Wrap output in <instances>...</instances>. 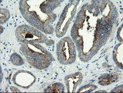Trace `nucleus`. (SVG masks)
Returning a JSON list of instances; mask_svg holds the SVG:
<instances>
[{"label":"nucleus","mask_w":123,"mask_h":93,"mask_svg":"<svg viewBox=\"0 0 123 93\" xmlns=\"http://www.w3.org/2000/svg\"><path fill=\"white\" fill-rule=\"evenodd\" d=\"M117 79L118 75L117 73H105L99 78L98 83L101 85L105 86L115 82Z\"/></svg>","instance_id":"6e6552de"},{"label":"nucleus","mask_w":123,"mask_h":93,"mask_svg":"<svg viewBox=\"0 0 123 93\" xmlns=\"http://www.w3.org/2000/svg\"><path fill=\"white\" fill-rule=\"evenodd\" d=\"M97 87L96 85L89 84L82 86L78 92H90L95 90Z\"/></svg>","instance_id":"f8f14e48"},{"label":"nucleus","mask_w":123,"mask_h":93,"mask_svg":"<svg viewBox=\"0 0 123 93\" xmlns=\"http://www.w3.org/2000/svg\"><path fill=\"white\" fill-rule=\"evenodd\" d=\"M65 86L61 83H55L50 85V86L44 90V92H64Z\"/></svg>","instance_id":"1a4fd4ad"},{"label":"nucleus","mask_w":123,"mask_h":93,"mask_svg":"<svg viewBox=\"0 0 123 93\" xmlns=\"http://www.w3.org/2000/svg\"><path fill=\"white\" fill-rule=\"evenodd\" d=\"M12 87L13 88V89L12 88H11V90L12 91V92H20V91L17 88L15 87H13L12 86Z\"/></svg>","instance_id":"2eb2a0df"},{"label":"nucleus","mask_w":123,"mask_h":93,"mask_svg":"<svg viewBox=\"0 0 123 93\" xmlns=\"http://www.w3.org/2000/svg\"><path fill=\"white\" fill-rule=\"evenodd\" d=\"M15 35L19 42L24 43H46L47 36L33 27L22 25L15 30Z\"/></svg>","instance_id":"20e7f679"},{"label":"nucleus","mask_w":123,"mask_h":93,"mask_svg":"<svg viewBox=\"0 0 123 93\" xmlns=\"http://www.w3.org/2000/svg\"><path fill=\"white\" fill-rule=\"evenodd\" d=\"M83 75L80 72L72 73L65 77V83L68 92H75L77 86L82 82Z\"/></svg>","instance_id":"423d86ee"},{"label":"nucleus","mask_w":123,"mask_h":93,"mask_svg":"<svg viewBox=\"0 0 123 93\" xmlns=\"http://www.w3.org/2000/svg\"><path fill=\"white\" fill-rule=\"evenodd\" d=\"M79 1L80 0H72L65 7L56 27L55 32L58 37H61L66 33L75 15Z\"/></svg>","instance_id":"39448f33"},{"label":"nucleus","mask_w":123,"mask_h":93,"mask_svg":"<svg viewBox=\"0 0 123 93\" xmlns=\"http://www.w3.org/2000/svg\"><path fill=\"white\" fill-rule=\"evenodd\" d=\"M111 92H123V85L117 86L111 90Z\"/></svg>","instance_id":"4468645a"},{"label":"nucleus","mask_w":123,"mask_h":93,"mask_svg":"<svg viewBox=\"0 0 123 93\" xmlns=\"http://www.w3.org/2000/svg\"><path fill=\"white\" fill-rule=\"evenodd\" d=\"M10 17L9 10L7 8H1L0 9V24L6 22Z\"/></svg>","instance_id":"9b49d317"},{"label":"nucleus","mask_w":123,"mask_h":93,"mask_svg":"<svg viewBox=\"0 0 123 93\" xmlns=\"http://www.w3.org/2000/svg\"><path fill=\"white\" fill-rule=\"evenodd\" d=\"M57 55L58 60L63 65L71 64L75 61L76 48L70 37H64L59 41L57 45Z\"/></svg>","instance_id":"7ed1b4c3"},{"label":"nucleus","mask_w":123,"mask_h":93,"mask_svg":"<svg viewBox=\"0 0 123 93\" xmlns=\"http://www.w3.org/2000/svg\"><path fill=\"white\" fill-rule=\"evenodd\" d=\"M20 50L28 62L38 69H46L53 60L51 53L37 43H22Z\"/></svg>","instance_id":"f03ea898"},{"label":"nucleus","mask_w":123,"mask_h":93,"mask_svg":"<svg viewBox=\"0 0 123 93\" xmlns=\"http://www.w3.org/2000/svg\"><path fill=\"white\" fill-rule=\"evenodd\" d=\"M40 0V5L38 0H34L39 10L32 9V11L20 7L21 13L28 23L48 34L54 32V28L51 23L56 18V14L53 11L58 7L63 0Z\"/></svg>","instance_id":"f257e3e1"},{"label":"nucleus","mask_w":123,"mask_h":93,"mask_svg":"<svg viewBox=\"0 0 123 93\" xmlns=\"http://www.w3.org/2000/svg\"><path fill=\"white\" fill-rule=\"evenodd\" d=\"M113 60L117 65L123 69V43H120L115 46L113 51Z\"/></svg>","instance_id":"0eeeda50"},{"label":"nucleus","mask_w":123,"mask_h":93,"mask_svg":"<svg viewBox=\"0 0 123 93\" xmlns=\"http://www.w3.org/2000/svg\"><path fill=\"white\" fill-rule=\"evenodd\" d=\"M117 38L118 40L120 42L123 41V25H122L119 27L117 33Z\"/></svg>","instance_id":"ddd939ff"},{"label":"nucleus","mask_w":123,"mask_h":93,"mask_svg":"<svg viewBox=\"0 0 123 93\" xmlns=\"http://www.w3.org/2000/svg\"><path fill=\"white\" fill-rule=\"evenodd\" d=\"M10 60L12 63L15 66H21L24 64L23 60L17 53H13L10 56Z\"/></svg>","instance_id":"9d476101"}]
</instances>
